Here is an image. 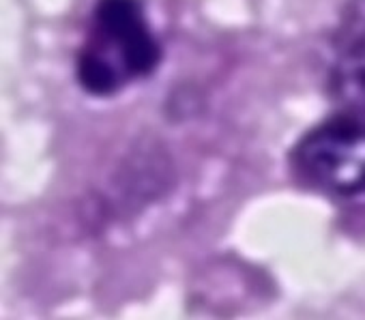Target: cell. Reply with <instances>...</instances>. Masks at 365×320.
Here are the masks:
<instances>
[{"label": "cell", "instance_id": "obj_3", "mask_svg": "<svg viewBox=\"0 0 365 320\" xmlns=\"http://www.w3.org/2000/svg\"><path fill=\"white\" fill-rule=\"evenodd\" d=\"M327 84L337 112L365 116V0H348L339 14Z\"/></svg>", "mask_w": 365, "mask_h": 320}, {"label": "cell", "instance_id": "obj_2", "mask_svg": "<svg viewBox=\"0 0 365 320\" xmlns=\"http://www.w3.org/2000/svg\"><path fill=\"white\" fill-rule=\"evenodd\" d=\"M288 164L299 183L322 196L365 200V116L335 110L297 140Z\"/></svg>", "mask_w": 365, "mask_h": 320}, {"label": "cell", "instance_id": "obj_1", "mask_svg": "<svg viewBox=\"0 0 365 320\" xmlns=\"http://www.w3.org/2000/svg\"><path fill=\"white\" fill-rule=\"evenodd\" d=\"M161 56L142 0H97L78 50L76 80L91 97H114L153 76Z\"/></svg>", "mask_w": 365, "mask_h": 320}]
</instances>
